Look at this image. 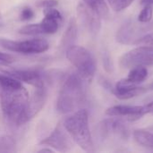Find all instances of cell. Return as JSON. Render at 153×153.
Instances as JSON below:
<instances>
[{
	"label": "cell",
	"mask_w": 153,
	"mask_h": 153,
	"mask_svg": "<svg viewBox=\"0 0 153 153\" xmlns=\"http://www.w3.org/2000/svg\"><path fill=\"white\" fill-rule=\"evenodd\" d=\"M83 78L77 73L66 77L56 100V110L61 114L73 113L84 102Z\"/></svg>",
	"instance_id": "1"
},
{
	"label": "cell",
	"mask_w": 153,
	"mask_h": 153,
	"mask_svg": "<svg viewBox=\"0 0 153 153\" xmlns=\"http://www.w3.org/2000/svg\"><path fill=\"white\" fill-rule=\"evenodd\" d=\"M64 128L71 139L84 152H94V143L89 126V114L85 108L74 111L64 122Z\"/></svg>",
	"instance_id": "2"
},
{
	"label": "cell",
	"mask_w": 153,
	"mask_h": 153,
	"mask_svg": "<svg viewBox=\"0 0 153 153\" xmlns=\"http://www.w3.org/2000/svg\"><path fill=\"white\" fill-rule=\"evenodd\" d=\"M1 108L4 120L12 126H21L28 102V92L25 88L17 91H0Z\"/></svg>",
	"instance_id": "3"
},
{
	"label": "cell",
	"mask_w": 153,
	"mask_h": 153,
	"mask_svg": "<svg viewBox=\"0 0 153 153\" xmlns=\"http://www.w3.org/2000/svg\"><path fill=\"white\" fill-rule=\"evenodd\" d=\"M65 56L84 80L91 81L93 78L96 73V62L88 49L73 45L65 50Z\"/></svg>",
	"instance_id": "4"
},
{
	"label": "cell",
	"mask_w": 153,
	"mask_h": 153,
	"mask_svg": "<svg viewBox=\"0 0 153 153\" xmlns=\"http://www.w3.org/2000/svg\"><path fill=\"white\" fill-rule=\"evenodd\" d=\"M152 30H153V22L128 21L117 30L116 39L123 45H135L138 40Z\"/></svg>",
	"instance_id": "5"
},
{
	"label": "cell",
	"mask_w": 153,
	"mask_h": 153,
	"mask_svg": "<svg viewBox=\"0 0 153 153\" xmlns=\"http://www.w3.org/2000/svg\"><path fill=\"white\" fill-rule=\"evenodd\" d=\"M0 47L12 52L24 55L44 53L49 48V43L47 39L34 38L26 40H12L0 39Z\"/></svg>",
	"instance_id": "6"
},
{
	"label": "cell",
	"mask_w": 153,
	"mask_h": 153,
	"mask_svg": "<svg viewBox=\"0 0 153 153\" xmlns=\"http://www.w3.org/2000/svg\"><path fill=\"white\" fill-rule=\"evenodd\" d=\"M129 129L120 119L109 118L101 121L96 128L99 142H105L113 137L117 142H126L129 138Z\"/></svg>",
	"instance_id": "7"
},
{
	"label": "cell",
	"mask_w": 153,
	"mask_h": 153,
	"mask_svg": "<svg viewBox=\"0 0 153 153\" xmlns=\"http://www.w3.org/2000/svg\"><path fill=\"white\" fill-rule=\"evenodd\" d=\"M119 65L124 69L153 65V48L146 46H139L125 53L119 59Z\"/></svg>",
	"instance_id": "8"
},
{
	"label": "cell",
	"mask_w": 153,
	"mask_h": 153,
	"mask_svg": "<svg viewBox=\"0 0 153 153\" xmlns=\"http://www.w3.org/2000/svg\"><path fill=\"white\" fill-rule=\"evenodd\" d=\"M48 99V89L46 84L35 87L32 95L28 99L22 123L23 125L31 120L44 108Z\"/></svg>",
	"instance_id": "9"
},
{
	"label": "cell",
	"mask_w": 153,
	"mask_h": 153,
	"mask_svg": "<svg viewBox=\"0 0 153 153\" xmlns=\"http://www.w3.org/2000/svg\"><path fill=\"white\" fill-rule=\"evenodd\" d=\"M70 139L71 137L69 136L67 132L65 133L64 130L61 128V126H57L52 131V133L46 138L42 139L39 143V144L47 145L48 147L54 148L58 152H69L73 147Z\"/></svg>",
	"instance_id": "10"
},
{
	"label": "cell",
	"mask_w": 153,
	"mask_h": 153,
	"mask_svg": "<svg viewBox=\"0 0 153 153\" xmlns=\"http://www.w3.org/2000/svg\"><path fill=\"white\" fill-rule=\"evenodd\" d=\"M1 71L20 82L32 85L34 88L46 84L45 76L37 70L31 69H10L8 67L1 68Z\"/></svg>",
	"instance_id": "11"
},
{
	"label": "cell",
	"mask_w": 153,
	"mask_h": 153,
	"mask_svg": "<svg viewBox=\"0 0 153 153\" xmlns=\"http://www.w3.org/2000/svg\"><path fill=\"white\" fill-rule=\"evenodd\" d=\"M77 14L79 16L80 21L89 30V32L91 35L96 36L101 27L100 16L95 13L91 8H89L84 3L78 4Z\"/></svg>",
	"instance_id": "12"
},
{
	"label": "cell",
	"mask_w": 153,
	"mask_h": 153,
	"mask_svg": "<svg viewBox=\"0 0 153 153\" xmlns=\"http://www.w3.org/2000/svg\"><path fill=\"white\" fill-rule=\"evenodd\" d=\"M147 91V87H139L137 84L132 83L127 79H123L116 84L112 93L119 100H129L139 96Z\"/></svg>",
	"instance_id": "13"
},
{
	"label": "cell",
	"mask_w": 153,
	"mask_h": 153,
	"mask_svg": "<svg viewBox=\"0 0 153 153\" xmlns=\"http://www.w3.org/2000/svg\"><path fill=\"white\" fill-rule=\"evenodd\" d=\"M145 114H148L145 106L117 105L106 110V115L109 117H128L131 120L139 119Z\"/></svg>",
	"instance_id": "14"
},
{
	"label": "cell",
	"mask_w": 153,
	"mask_h": 153,
	"mask_svg": "<svg viewBox=\"0 0 153 153\" xmlns=\"http://www.w3.org/2000/svg\"><path fill=\"white\" fill-rule=\"evenodd\" d=\"M45 17L39 22L43 34H54L56 33L60 26L62 22V14L55 7L44 9Z\"/></svg>",
	"instance_id": "15"
},
{
	"label": "cell",
	"mask_w": 153,
	"mask_h": 153,
	"mask_svg": "<svg viewBox=\"0 0 153 153\" xmlns=\"http://www.w3.org/2000/svg\"><path fill=\"white\" fill-rule=\"evenodd\" d=\"M78 37V27L77 22L74 18H72L69 21L68 26L65 31L63 34L60 42V48L64 50H66L69 47L74 45Z\"/></svg>",
	"instance_id": "16"
},
{
	"label": "cell",
	"mask_w": 153,
	"mask_h": 153,
	"mask_svg": "<svg viewBox=\"0 0 153 153\" xmlns=\"http://www.w3.org/2000/svg\"><path fill=\"white\" fill-rule=\"evenodd\" d=\"M83 3L97 13L100 19H108L110 16L109 8L105 0H83Z\"/></svg>",
	"instance_id": "17"
},
{
	"label": "cell",
	"mask_w": 153,
	"mask_h": 153,
	"mask_svg": "<svg viewBox=\"0 0 153 153\" xmlns=\"http://www.w3.org/2000/svg\"><path fill=\"white\" fill-rule=\"evenodd\" d=\"M134 140L136 142L137 144L149 148L153 149V134L143 129H137L134 130L133 133Z\"/></svg>",
	"instance_id": "18"
},
{
	"label": "cell",
	"mask_w": 153,
	"mask_h": 153,
	"mask_svg": "<svg viewBox=\"0 0 153 153\" xmlns=\"http://www.w3.org/2000/svg\"><path fill=\"white\" fill-rule=\"evenodd\" d=\"M24 88L22 82L8 75L0 74V91H17Z\"/></svg>",
	"instance_id": "19"
},
{
	"label": "cell",
	"mask_w": 153,
	"mask_h": 153,
	"mask_svg": "<svg viewBox=\"0 0 153 153\" xmlns=\"http://www.w3.org/2000/svg\"><path fill=\"white\" fill-rule=\"evenodd\" d=\"M147 76H148V70L146 66H136L131 68L126 79L132 83L138 84L140 82H143L147 78Z\"/></svg>",
	"instance_id": "20"
},
{
	"label": "cell",
	"mask_w": 153,
	"mask_h": 153,
	"mask_svg": "<svg viewBox=\"0 0 153 153\" xmlns=\"http://www.w3.org/2000/svg\"><path fill=\"white\" fill-rule=\"evenodd\" d=\"M16 151V142L12 135L0 136V153H12Z\"/></svg>",
	"instance_id": "21"
},
{
	"label": "cell",
	"mask_w": 153,
	"mask_h": 153,
	"mask_svg": "<svg viewBox=\"0 0 153 153\" xmlns=\"http://www.w3.org/2000/svg\"><path fill=\"white\" fill-rule=\"evenodd\" d=\"M18 32L22 35H30V36H37L43 34V30L41 29L40 23H30L22 26L18 30Z\"/></svg>",
	"instance_id": "22"
},
{
	"label": "cell",
	"mask_w": 153,
	"mask_h": 153,
	"mask_svg": "<svg viewBox=\"0 0 153 153\" xmlns=\"http://www.w3.org/2000/svg\"><path fill=\"white\" fill-rule=\"evenodd\" d=\"M153 16L152 4H146L144 5L143 9L138 15L137 20L141 22H149L152 21Z\"/></svg>",
	"instance_id": "23"
},
{
	"label": "cell",
	"mask_w": 153,
	"mask_h": 153,
	"mask_svg": "<svg viewBox=\"0 0 153 153\" xmlns=\"http://www.w3.org/2000/svg\"><path fill=\"white\" fill-rule=\"evenodd\" d=\"M135 45L138 46H146L153 48V33H148L143 36L140 40L137 41Z\"/></svg>",
	"instance_id": "24"
},
{
	"label": "cell",
	"mask_w": 153,
	"mask_h": 153,
	"mask_svg": "<svg viewBox=\"0 0 153 153\" xmlns=\"http://www.w3.org/2000/svg\"><path fill=\"white\" fill-rule=\"evenodd\" d=\"M15 61V58L13 56L8 53H4L0 51V65H7L9 64H12Z\"/></svg>",
	"instance_id": "25"
},
{
	"label": "cell",
	"mask_w": 153,
	"mask_h": 153,
	"mask_svg": "<svg viewBox=\"0 0 153 153\" xmlns=\"http://www.w3.org/2000/svg\"><path fill=\"white\" fill-rule=\"evenodd\" d=\"M34 11L30 8V7H24L21 13H20V19L22 21H29L30 19H32L34 17Z\"/></svg>",
	"instance_id": "26"
},
{
	"label": "cell",
	"mask_w": 153,
	"mask_h": 153,
	"mask_svg": "<svg viewBox=\"0 0 153 153\" xmlns=\"http://www.w3.org/2000/svg\"><path fill=\"white\" fill-rule=\"evenodd\" d=\"M58 4V2L56 0H40L36 3V5L39 8H51L55 7Z\"/></svg>",
	"instance_id": "27"
},
{
	"label": "cell",
	"mask_w": 153,
	"mask_h": 153,
	"mask_svg": "<svg viewBox=\"0 0 153 153\" xmlns=\"http://www.w3.org/2000/svg\"><path fill=\"white\" fill-rule=\"evenodd\" d=\"M133 1L134 0H120V2H119V7H118V12L123 11L124 9L127 8L133 3Z\"/></svg>",
	"instance_id": "28"
},
{
	"label": "cell",
	"mask_w": 153,
	"mask_h": 153,
	"mask_svg": "<svg viewBox=\"0 0 153 153\" xmlns=\"http://www.w3.org/2000/svg\"><path fill=\"white\" fill-rule=\"evenodd\" d=\"M110 62H111V60H110V57L108 56H104V58H103V64H104L105 68H106V70L108 72H110V71L113 70V65H111Z\"/></svg>",
	"instance_id": "29"
},
{
	"label": "cell",
	"mask_w": 153,
	"mask_h": 153,
	"mask_svg": "<svg viewBox=\"0 0 153 153\" xmlns=\"http://www.w3.org/2000/svg\"><path fill=\"white\" fill-rule=\"evenodd\" d=\"M119 2H120V0H108V3H109L110 6H111L112 9L115 10L116 12H118Z\"/></svg>",
	"instance_id": "30"
},
{
	"label": "cell",
	"mask_w": 153,
	"mask_h": 153,
	"mask_svg": "<svg viewBox=\"0 0 153 153\" xmlns=\"http://www.w3.org/2000/svg\"><path fill=\"white\" fill-rule=\"evenodd\" d=\"M145 108H146L147 113H153V101L145 105Z\"/></svg>",
	"instance_id": "31"
},
{
	"label": "cell",
	"mask_w": 153,
	"mask_h": 153,
	"mask_svg": "<svg viewBox=\"0 0 153 153\" xmlns=\"http://www.w3.org/2000/svg\"><path fill=\"white\" fill-rule=\"evenodd\" d=\"M141 4H143V5L153 4V0H141Z\"/></svg>",
	"instance_id": "32"
},
{
	"label": "cell",
	"mask_w": 153,
	"mask_h": 153,
	"mask_svg": "<svg viewBox=\"0 0 153 153\" xmlns=\"http://www.w3.org/2000/svg\"><path fill=\"white\" fill-rule=\"evenodd\" d=\"M54 152V151L51 150L50 147H49V148H43V149H41L40 151H39V152Z\"/></svg>",
	"instance_id": "33"
},
{
	"label": "cell",
	"mask_w": 153,
	"mask_h": 153,
	"mask_svg": "<svg viewBox=\"0 0 153 153\" xmlns=\"http://www.w3.org/2000/svg\"><path fill=\"white\" fill-rule=\"evenodd\" d=\"M4 25V20H3V16H2V13L0 12V28H2Z\"/></svg>",
	"instance_id": "34"
},
{
	"label": "cell",
	"mask_w": 153,
	"mask_h": 153,
	"mask_svg": "<svg viewBox=\"0 0 153 153\" xmlns=\"http://www.w3.org/2000/svg\"><path fill=\"white\" fill-rule=\"evenodd\" d=\"M147 89H148V90H150V91H153V82L151 83V84H150V85H149V86H148V87H147Z\"/></svg>",
	"instance_id": "35"
}]
</instances>
